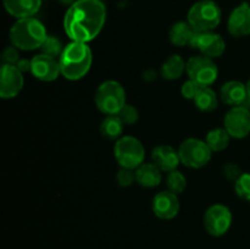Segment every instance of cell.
<instances>
[{"instance_id": "1", "label": "cell", "mask_w": 250, "mask_h": 249, "mask_svg": "<svg viewBox=\"0 0 250 249\" xmlns=\"http://www.w3.org/2000/svg\"><path fill=\"white\" fill-rule=\"evenodd\" d=\"M106 20L102 0H76L63 17V29L72 42L89 43L99 36Z\"/></svg>"}, {"instance_id": "2", "label": "cell", "mask_w": 250, "mask_h": 249, "mask_svg": "<svg viewBox=\"0 0 250 249\" xmlns=\"http://www.w3.org/2000/svg\"><path fill=\"white\" fill-rule=\"evenodd\" d=\"M59 62L61 76L68 81H78L84 77L92 67V50L87 43L71 42L63 48Z\"/></svg>"}, {"instance_id": "3", "label": "cell", "mask_w": 250, "mask_h": 249, "mask_svg": "<svg viewBox=\"0 0 250 249\" xmlns=\"http://www.w3.org/2000/svg\"><path fill=\"white\" fill-rule=\"evenodd\" d=\"M9 37L12 46L20 50L31 51L42 48L48 34L45 27L39 20L27 17L17 20L12 24Z\"/></svg>"}, {"instance_id": "4", "label": "cell", "mask_w": 250, "mask_h": 249, "mask_svg": "<svg viewBox=\"0 0 250 249\" xmlns=\"http://www.w3.org/2000/svg\"><path fill=\"white\" fill-rule=\"evenodd\" d=\"M221 9L212 0H200L189 9L187 22L195 32H211L221 22Z\"/></svg>"}, {"instance_id": "5", "label": "cell", "mask_w": 250, "mask_h": 249, "mask_svg": "<svg viewBox=\"0 0 250 249\" xmlns=\"http://www.w3.org/2000/svg\"><path fill=\"white\" fill-rule=\"evenodd\" d=\"M94 102L103 114L117 115L127 104L125 88L117 81H105L98 87Z\"/></svg>"}, {"instance_id": "6", "label": "cell", "mask_w": 250, "mask_h": 249, "mask_svg": "<svg viewBox=\"0 0 250 249\" xmlns=\"http://www.w3.org/2000/svg\"><path fill=\"white\" fill-rule=\"evenodd\" d=\"M114 155L121 167L136 170L144 164L146 149L136 137L124 136L117 139L114 146Z\"/></svg>"}, {"instance_id": "7", "label": "cell", "mask_w": 250, "mask_h": 249, "mask_svg": "<svg viewBox=\"0 0 250 249\" xmlns=\"http://www.w3.org/2000/svg\"><path fill=\"white\" fill-rule=\"evenodd\" d=\"M214 151L205 141L198 138H188L180 144L178 154L181 163L190 168H202L209 164Z\"/></svg>"}, {"instance_id": "8", "label": "cell", "mask_w": 250, "mask_h": 249, "mask_svg": "<svg viewBox=\"0 0 250 249\" xmlns=\"http://www.w3.org/2000/svg\"><path fill=\"white\" fill-rule=\"evenodd\" d=\"M186 72L189 80L194 81L200 87H210L217 80L219 68L211 58L200 54L188 59Z\"/></svg>"}, {"instance_id": "9", "label": "cell", "mask_w": 250, "mask_h": 249, "mask_svg": "<svg viewBox=\"0 0 250 249\" xmlns=\"http://www.w3.org/2000/svg\"><path fill=\"white\" fill-rule=\"evenodd\" d=\"M232 225V212L226 205L214 204L204 215V227L212 237H221L229 232Z\"/></svg>"}, {"instance_id": "10", "label": "cell", "mask_w": 250, "mask_h": 249, "mask_svg": "<svg viewBox=\"0 0 250 249\" xmlns=\"http://www.w3.org/2000/svg\"><path fill=\"white\" fill-rule=\"evenodd\" d=\"M224 128L231 138H246L250 133V111L248 107L239 105L231 107L224 120Z\"/></svg>"}, {"instance_id": "11", "label": "cell", "mask_w": 250, "mask_h": 249, "mask_svg": "<svg viewBox=\"0 0 250 249\" xmlns=\"http://www.w3.org/2000/svg\"><path fill=\"white\" fill-rule=\"evenodd\" d=\"M23 85V72H21L16 65L2 63L1 77H0V97L2 99H12L21 93Z\"/></svg>"}, {"instance_id": "12", "label": "cell", "mask_w": 250, "mask_h": 249, "mask_svg": "<svg viewBox=\"0 0 250 249\" xmlns=\"http://www.w3.org/2000/svg\"><path fill=\"white\" fill-rule=\"evenodd\" d=\"M192 48L198 49L202 55L208 58H220L226 50V43L219 33L215 32H197L192 42Z\"/></svg>"}, {"instance_id": "13", "label": "cell", "mask_w": 250, "mask_h": 249, "mask_svg": "<svg viewBox=\"0 0 250 249\" xmlns=\"http://www.w3.org/2000/svg\"><path fill=\"white\" fill-rule=\"evenodd\" d=\"M31 73L42 82H53L61 75L60 62L55 58L38 54L31 59Z\"/></svg>"}, {"instance_id": "14", "label": "cell", "mask_w": 250, "mask_h": 249, "mask_svg": "<svg viewBox=\"0 0 250 249\" xmlns=\"http://www.w3.org/2000/svg\"><path fill=\"white\" fill-rule=\"evenodd\" d=\"M153 212L161 220H172L180 212V199L171 190L159 192L153 198Z\"/></svg>"}, {"instance_id": "15", "label": "cell", "mask_w": 250, "mask_h": 249, "mask_svg": "<svg viewBox=\"0 0 250 249\" xmlns=\"http://www.w3.org/2000/svg\"><path fill=\"white\" fill-rule=\"evenodd\" d=\"M227 29L233 37H247L250 34V5L242 2L231 12L227 22Z\"/></svg>"}, {"instance_id": "16", "label": "cell", "mask_w": 250, "mask_h": 249, "mask_svg": "<svg viewBox=\"0 0 250 249\" xmlns=\"http://www.w3.org/2000/svg\"><path fill=\"white\" fill-rule=\"evenodd\" d=\"M151 159L153 163L165 172H171L175 171L181 164L180 154L178 150L173 149L167 144H161V145L155 146L151 151Z\"/></svg>"}, {"instance_id": "17", "label": "cell", "mask_w": 250, "mask_h": 249, "mask_svg": "<svg viewBox=\"0 0 250 249\" xmlns=\"http://www.w3.org/2000/svg\"><path fill=\"white\" fill-rule=\"evenodd\" d=\"M220 98L225 104L232 107L243 105L246 100L249 99L247 84L239 82V81H229L221 87Z\"/></svg>"}, {"instance_id": "18", "label": "cell", "mask_w": 250, "mask_h": 249, "mask_svg": "<svg viewBox=\"0 0 250 249\" xmlns=\"http://www.w3.org/2000/svg\"><path fill=\"white\" fill-rule=\"evenodd\" d=\"M4 7L11 16L20 19L33 17L42 6V0H2Z\"/></svg>"}, {"instance_id": "19", "label": "cell", "mask_w": 250, "mask_h": 249, "mask_svg": "<svg viewBox=\"0 0 250 249\" xmlns=\"http://www.w3.org/2000/svg\"><path fill=\"white\" fill-rule=\"evenodd\" d=\"M163 180L161 170L154 163H144L136 168V181L144 188L158 187Z\"/></svg>"}, {"instance_id": "20", "label": "cell", "mask_w": 250, "mask_h": 249, "mask_svg": "<svg viewBox=\"0 0 250 249\" xmlns=\"http://www.w3.org/2000/svg\"><path fill=\"white\" fill-rule=\"evenodd\" d=\"M197 32L192 28L188 22L180 21L176 22L175 24H172V27L170 28V41L173 45L176 46H186V45H192V42L194 39V36Z\"/></svg>"}, {"instance_id": "21", "label": "cell", "mask_w": 250, "mask_h": 249, "mask_svg": "<svg viewBox=\"0 0 250 249\" xmlns=\"http://www.w3.org/2000/svg\"><path fill=\"white\" fill-rule=\"evenodd\" d=\"M186 67H187V61H185L182 56L175 54V55H171L163 63V66H161V76L168 81L178 80L185 73Z\"/></svg>"}, {"instance_id": "22", "label": "cell", "mask_w": 250, "mask_h": 249, "mask_svg": "<svg viewBox=\"0 0 250 249\" xmlns=\"http://www.w3.org/2000/svg\"><path fill=\"white\" fill-rule=\"evenodd\" d=\"M124 126L119 115H106L100 124V132L107 139H119L124 133Z\"/></svg>"}, {"instance_id": "23", "label": "cell", "mask_w": 250, "mask_h": 249, "mask_svg": "<svg viewBox=\"0 0 250 249\" xmlns=\"http://www.w3.org/2000/svg\"><path fill=\"white\" fill-rule=\"evenodd\" d=\"M194 104L200 111L211 112L219 105V98L211 87H203L194 99Z\"/></svg>"}, {"instance_id": "24", "label": "cell", "mask_w": 250, "mask_h": 249, "mask_svg": "<svg viewBox=\"0 0 250 249\" xmlns=\"http://www.w3.org/2000/svg\"><path fill=\"white\" fill-rule=\"evenodd\" d=\"M231 136L225 128H214L208 132L205 142L212 151H222L229 146Z\"/></svg>"}, {"instance_id": "25", "label": "cell", "mask_w": 250, "mask_h": 249, "mask_svg": "<svg viewBox=\"0 0 250 249\" xmlns=\"http://www.w3.org/2000/svg\"><path fill=\"white\" fill-rule=\"evenodd\" d=\"M166 183H167L168 190L175 194H180L187 187V178L182 172L175 170L168 172L167 177H166Z\"/></svg>"}, {"instance_id": "26", "label": "cell", "mask_w": 250, "mask_h": 249, "mask_svg": "<svg viewBox=\"0 0 250 249\" xmlns=\"http://www.w3.org/2000/svg\"><path fill=\"white\" fill-rule=\"evenodd\" d=\"M63 48L62 43L59 38H56L55 36H48L44 41L43 45H42V54H45V55L51 56V58H60L61 54H62Z\"/></svg>"}, {"instance_id": "27", "label": "cell", "mask_w": 250, "mask_h": 249, "mask_svg": "<svg viewBox=\"0 0 250 249\" xmlns=\"http://www.w3.org/2000/svg\"><path fill=\"white\" fill-rule=\"evenodd\" d=\"M234 190L241 199L250 203V173H242L241 177L234 182Z\"/></svg>"}, {"instance_id": "28", "label": "cell", "mask_w": 250, "mask_h": 249, "mask_svg": "<svg viewBox=\"0 0 250 249\" xmlns=\"http://www.w3.org/2000/svg\"><path fill=\"white\" fill-rule=\"evenodd\" d=\"M120 116V119L122 120L125 124H133L138 121L139 119V112L133 105L126 104L121 109V111L117 114Z\"/></svg>"}, {"instance_id": "29", "label": "cell", "mask_w": 250, "mask_h": 249, "mask_svg": "<svg viewBox=\"0 0 250 249\" xmlns=\"http://www.w3.org/2000/svg\"><path fill=\"white\" fill-rule=\"evenodd\" d=\"M116 181L120 187H129L136 181V170L121 167L116 175Z\"/></svg>"}, {"instance_id": "30", "label": "cell", "mask_w": 250, "mask_h": 249, "mask_svg": "<svg viewBox=\"0 0 250 249\" xmlns=\"http://www.w3.org/2000/svg\"><path fill=\"white\" fill-rule=\"evenodd\" d=\"M202 88L203 87H200V85L198 84V83H195L194 81L188 80L182 84L181 93H182L183 98H186V99L194 100L195 97H197V94L199 93V90L202 89Z\"/></svg>"}, {"instance_id": "31", "label": "cell", "mask_w": 250, "mask_h": 249, "mask_svg": "<svg viewBox=\"0 0 250 249\" xmlns=\"http://www.w3.org/2000/svg\"><path fill=\"white\" fill-rule=\"evenodd\" d=\"M19 60V53H17V48H15V46H7L2 53V63L16 65Z\"/></svg>"}, {"instance_id": "32", "label": "cell", "mask_w": 250, "mask_h": 249, "mask_svg": "<svg viewBox=\"0 0 250 249\" xmlns=\"http://www.w3.org/2000/svg\"><path fill=\"white\" fill-rule=\"evenodd\" d=\"M224 173L229 180L234 181V182H236V181L242 176L241 168H239L237 165H234V164H229V165L225 166Z\"/></svg>"}, {"instance_id": "33", "label": "cell", "mask_w": 250, "mask_h": 249, "mask_svg": "<svg viewBox=\"0 0 250 249\" xmlns=\"http://www.w3.org/2000/svg\"><path fill=\"white\" fill-rule=\"evenodd\" d=\"M16 66L19 67V70L21 71V72L31 71V60H27V59H20L19 62L16 63Z\"/></svg>"}, {"instance_id": "34", "label": "cell", "mask_w": 250, "mask_h": 249, "mask_svg": "<svg viewBox=\"0 0 250 249\" xmlns=\"http://www.w3.org/2000/svg\"><path fill=\"white\" fill-rule=\"evenodd\" d=\"M61 1H62L63 2V4H70V6H71V5H72L73 4V2H75L76 1V0H61Z\"/></svg>"}, {"instance_id": "35", "label": "cell", "mask_w": 250, "mask_h": 249, "mask_svg": "<svg viewBox=\"0 0 250 249\" xmlns=\"http://www.w3.org/2000/svg\"><path fill=\"white\" fill-rule=\"evenodd\" d=\"M247 90H248V97L250 99V78H249L248 82H247Z\"/></svg>"}]
</instances>
